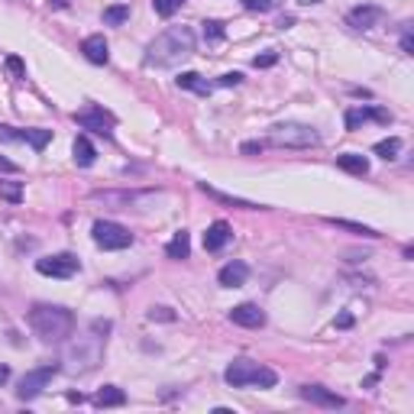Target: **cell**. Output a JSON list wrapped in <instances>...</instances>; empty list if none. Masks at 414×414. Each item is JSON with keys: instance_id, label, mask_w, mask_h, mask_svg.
<instances>
[{"instance_id": "7402d4cb", "label": "cell", "mask_w": 414, "mask_h": 414, "mask_svg": "<svg viewBox=\"0 0 414 414\" xmlns=\"http://www.w3.org/2000/svg\"><path fill=\"white\" fill-rule=\"evenodd\" d=\"M123 401H126V395H123V389H117V385H104V389L94 395V405L97 408H120Z\"/></svg>"}, {"instance_id": "e575fe53", "label": "cell", "mask_w": 414, "mask_h": 414, "mask_svg": "<svg viewBox=\"0 0 414 414\" xmlns=\"http://www.w3.org/2000/svg\"><path fill=\"white\" fill-rule=\"evenodd\" d=\"M149 317H153V321H175V314H172L169 307H153V311H149Z\"/></svg>"}, {"instance_id": "1f68e13d", "label": "cell", "mask_w": 414, "mask_h": 414, "mask_svg": "<svg viewBox=\"0 0 414 414\" xmlns=\"http://www.w3.org/2000/svg\"><path fill=\"white\" fill-rule=\"evenodd\" d=\"M276 61H278V55H276V52H266V55H256L253 65H256V69H272Z\"/></svg>"}, {"instance_id": "ab89813d", "label": "cell", "mask_w": 414, "mask_h": 414, "mask_svg": "<svg viewBox=\"0 0 414 414\" xmlns=\"http://www.w3.org/2000/svg\"><path fill=\"white\" fill-rule=\"evenodd\" d=\"M7 379H10V369H7V366H0V385L7 382Z\"/></svg>"}, {"instance_id": "8fae6325", "label": "cell", "mask_w": 414, "mask_h": 414, "mask_svg": "<svg viewBox=\"0 0 414 414\" xmlns=\"http://www.w3.org/2000/svg\"><path fill=\"white\" fill-rule=\"evenodd\" d=\"M382 20H385L382 7H356L346 13V23L353 26V30H376Z\"/></svg>"}, {"instance_id": "836d02e7", "label": "cell", "mask_w": 414, "mask_h": 414, "mask_svg": "<svg viewBox=\"0 0 414 414\" xmlns=\"http://www.w3.org/2000/svg\"><path fill=\"white\" fill-rule=\"evenodd\" d=\"M262 149H266V143H262V139H253V143H243V146H239V153L253 155V153H262Z\"/></svg>"}, {"instance_id": "484cf974", "label": "cell", "mask_w": 414, "mask_h": 414, "mask_svg": "<svg viewBox=\"0 0 414 414\" xmlns=\"http://www.w3.org/2000/svg\"><path fill=\"white\" fill-rule=\"evenodd\" d=\"M0 198L10 201V204H20V201H23V184L20 182H0Z\"/></svg>"}, {"instance_id": "f1b7e54d", "label": "cell", "mask_w": 414, "mask_h": 414, "mask_svg": "<svg viewBox=\"0 0 414 414\" xmlns=\"http://www.w3.org/2000/svg\"><path fill=\"white\" fill-rule=\"evenodd\" d=\"M246 10H253V13H268V10L278 7V0H243Z\"/></svg>"}, {"instance_id": "30bf717a", "label": "cell", "mask_w": 414, "mask_h": 414, "mask_svg": "<svg viewBox=\"0 0 414 414\" xmlns=\"http://www.w3.org/2000/svg\"><path fill=\"white\" fill-rule=\"evenodd\" d=\"M301 398L311 401V405H317V408H343L346 405L343 395L324 389V385H301Z\"/></svg>"}, {"instance_id": "d4e9b609", "label": "cell", "mask_w": 414, "mask_h": 414, "mask_svg": "<svg viewBox=\"0 0 414 414\" xmlns=\"http://www.w3.org/2000/svg\"><path fill=\"white\" fill-rule=\"evenodd\" d=\"M330 227H340V230H350V233H362V237H379L372 227H362V223H353V220H337V217H327Z\"/></svg>"}, {"instance_id": "d6a6232c", "label": "cell", "mask_w": 414, "mask_h": 414, "mask_svg": "<svg viewBox=\"0 0 414 414\" xmlns=\"http://www.w3.org/2000/svg\"><path fill=\"white\" fill-rule=\"evenodd\" d=\"M239 81H243V75H239V71H227V75H220V81H217V85H220V88H233V85H239Z\"/></svg>"}, {"instance_id": "f546056e", "label": "cell", "mask_w": 414, "mask_h": 414, "mask_svg": "<svg viewBox=\"0 0 414 414\" xmlns=\"http://www.w3.org/2000/svg\"><path fill=\"white\" fill-rule=\"evenodd\" d=\"M4 65H7V71L13 78H26V65H23V59H20V55H7V59H4Z\"/></svg>"}, {"instance_id": "3957f363", "label": "cell", "mask_w": 414, "mask_h": 414, "mask_svg": "<svg viewBox=\"0 0 414 414\" xmlns=\"http://www.w3.org/2000/svg\"><path fill=\"white\" fill-rule=\"evenodd\" d=\"M223 379H227V385H233V389H243V385L272 389V385L278 382V376L272 369L259 366V362H253V360H233L230 366H227V372H223Z\"/></svg>"}, {"instance_id": "8992f818", "label": "cell", "mask_w": 414, "mask_h": 414, "mask_svg": "<svg viewBox=\"0 0 414 414\" xmlns=\"http://www.w3.org/2000/svg\"><path fill=\"white\" fill-rule=\"evenodd\" d=\"M100 360V346H97V337L91 340H81V343H75L65 353V369L69 372H88V369H94Z\"/></svg>"}, {"instance_id": "9c48e42d", "label": "cell", "mask_w": 414, "mask_h": 414, "mask_svg": "<svg viewBox=\"0 0 414 414\" xmlns=\"http://www.w3.org/2000/svg\"><path fill=\"white\" fill-rule=\"evenodd\" d=\"M81 268V262L71 253H59V256H46V259H36V272L39 276H52V278H71Z\"/></svg>"}, {"instance_id": "ba28073f", "label": "cell", "mask_w": 414, "mask_h": 414, "mask_svg": "<svg viewBox=\"0 0 414 414\" xmlns=\"http://www.w3.org/2000/svg\"><path fill=\"white\" fill-rule=\"evenodd\" d=\"M71 120L81 126V130H91L97 136H114V114H107L104 107H85V110H75Z\"/></svg>"}, {"instance_id": "5b68a950", "label": "cell", "mask_w": 414, "mask_h": 414, "mask_svg": "<svg viewBox=\"0 0 414 414\" xmlns=\"http://www.w3.org/2000/svg\"><path fill=\"white\" fill-rule=\"evenodd\" d=\"M91 233L100 249H126V246H133V233L123 223H114V220H97Z\"/></svg>"}, {"instance_id": "e0dca14e", "label": "cell", "mask_w": 414, "mask_h": 414, "mask_svg": "<svg viewBox=\"0 0 414 414\" xmlns=\"http://www.w3.org/2000/svg\"><path fill=\"white\" fill-rule=\"evenodd\" d=\"M198 188L207 194V198L220 201V204H230V207H239V211H259V207H262V204H253V201H246V198H233V194H223V191H217V188H211V184H207V182H201Z\"/></svg>"}, {"instance_id": "9a60e30c", "label": "cell", "mask_w": 414, "mask_h": 414, "mask_svg": "<svg viewBox=\"0 0 414 414\" xmlns=\"http://www.w3.org/2000/svg\"><path fill=\"white\" fill-rule=\"evenodd\" d=\"M230 223H223V220H217V223H211L207 227V233H204V249L207 253H220L223 246L230 243Z\"/></svg>"}, {"instance_id": "4fadbf2b", "label": "cell", "mask_w": 414, "mask_h": 414, "mask_svg": "<svg viewBox=\"0 0 414 414\" xmlns=\"http://www.w3.org/2000/svg\"><path fill=\"white\" fill-rule=\"evenodd\" d=\"M230 321L237 324V327L256 330V327H262V324H266V311H262L259 304H239V307H233V311H230Z\"/></svg>"}, {"instance_id": "60d3db41", "label": "cell", "mask_w": 414, "mask_h": 414, "mask_svg": "<svg viewBox=\"0 0 414 414\" xmlns=\"http://www.w3.org/2000/svg\"><path fill=\"white\" fill-rule=\"evenodd\" d=\"M52 7H69V0H49Z\"/></svg>"}, {"instance_id": "ac0fdd59", "label": "cell", "mask_w": 414, "mask_h": 414, "mask_svg": "<svg viewBox=\"0 0 414 414\" xmlns=\"http://www.w3.org/2000/svg\"><path fill=\"white\" fill-rule=\"evenodd\" d=\"M175 85L182 88V91H194V94H204V97L214 91V85H211V81H204L198 71H182V75L175 78Z\"/></svg>"}, {"instance_id": "f35d334b", "label": "cell", "mask_w": 414, "mask_h": 414, "mask_svg": "<svg viewBox=\"0 0 414 414\" xmlns=\"http://www.w3.org/2000/svg\"><path fill=\"white\" fill-rule=\"evenodd\" d=\"M292 23H295V16H282V20H278V26H282V30H288Z\"/></svg>"}, {"instance_id": "8d00e7d4", "label": "cell", "mask_w": 414, "mask_h": 414, "mask_svg": "<svg viewBox=\"0 0 414 414\" xmlns=\"http://www.w3.org/2000/svg\"><path fill=\"white\" fill-rule=\"evenodd\" d=\"M337 327H340V330L353 327V314H340V317H337Z\"/></svg>"}, {"instance_id": "52a82bcc", "label": "cell", "mask_w": 414, "mask_h": 414, "mask_svg": "<svg viewBox=\"0 0 414 414\" xmlns=\"http://www.w3.org/2000/svg\"><path fill=\"white\" fill-rule=\"evenodd\" d=\"M55 372H59V362H46V366H39V369H32V372H26V376L20 379L16 395H20L23 401H32L36 395H42V389L52 382Z\"/></svg>"}, {"instance_id": "2e32d148", "label": "cell", "mask_w": 414, "mask_h": 414, "mask_svg": "<svg viewBox=\"0 0 414 414\" xmlns=\"http://www.w3.org/2000/svg\"><path fill=\"white\" fill-rule=\"evenodd\" d=\"M81 52H85L88 61H94V65H107L110 61V49H107V39L100 36H88L85 42H81Z\"/></svg>"}, {"instance_id": "4dcf8cb0", "label": "cell", "mask_w": 414, "mask_h": 414, "mask_svg": "<svg viewBox=\"0 0 414 414\" xmlns=\"http://www.w3.org/2000/svg\"><path fill=\"white\" fill-rule=\"evenodd\" d=\"M204 39H211V42H220V39H223V23H217V20H207V23H204Z\"/></svg>"}, {"instance_id": "74e56055", "label": "cell", "mask_w": 414, "mask_h": 414, "mask_svg": "<svg viewBox=\"0 0 414 414\" xmlns=\"http://www.w3.org/2000/svg\"><path fill=\"white\" fill-rule=\"evenodd\" d=\"M0 169H4V172H16V165L10 159H0Z\"/></svg>"}, {"instance_id": "603a6c76", "label": "cell", "mask_w": 414, "mask_h": 414, "mask_svg": "<svg viewBox=\"0 0 414 414\" xmlns=\"http://www.w3.org/2000/svg\"><path fill=\"white\" fill-rule=\"evenodd\" d=\"M20 139L23 143H30L32 149H46L49 146V139H52V130H20Z\"/></svg>"}, {"instance_id": "83f0119b", "label": "cell", "mask_w": 414, "mask_h": 414, "mask_svg": "<svg viewBox=\"0 0 414 414\" xmlns=\"http://www.w3.org/2000/svg\"><path fill=\"white\" fill-rule=\"evenodd\" d=\"M184 7V0H153V10L159 16H172L175 10H182Z\"/></svg>"}, {"instance_id": "5bb4252c", "label": "cell", "mask_w": 414, "mask_h": 414, "mask_svg": "<svg viewBox=\"0 0 414 414\" xmlns=\"http://www.w3.org/2000/svg\"><path fill=\"white\" fill-rule=\"evenodd\" d=\"M246 278H249V266L239 259L227 262V266L217 272V282H220L223 288H239V285H246Z\"/></svg>"}, {"instance_id": "b9f144b4", "label": "cell", "mask_w": 414, "mask_h": 414, "mask_svg": "<svg viewBox=\"0 0 414 414\" xmlns=\"http://www.w3.org/2000/svg\"><path fill=\"white\" fill-rule=\"evenodd\" d=\"M301 4H321V0H301Z\"/></svg>"}, {"instance_id": "277c9868", "label": "cell", "mask_w": 414, "mask_h": 414, "mask_svg": "<svg viewBox=\"0 0 414 414\" xmlns=\"http://www.w3.org/2000/svg\"><path fill=\"white\" fill-rule=\"evenodd\" d=\"M317 130L314 126H304V123H278L268 133L266 146H278V149H311L317 146Z\"/></svg>"}, {"instance_id": "4316f807", "label": "cell", "mask_w": 414, "mask_h": 414, "mask_svg": "<svg viewBox=\"0 0 414 414\" xmlns=\"http://www.w3.org/2000/svg\"><path fill=\"white\" fill-rule=\"evenodd\" d=\"M401 153V139L391 136V139H382V143H376V155H382V159H395V155Z\"/></svg>"}, {"instance_id": "ffe728a7", "label": "cell", "mask_w": 414, "mask_h": 414, "mask_svg": "<svg viewBox=\"0 0 414 414\" xmlns=\"http://www.w3.org/2000/svg\"><path fill=\"white\" fill-rule=\"evenodd\" d=\"M337 165L343 172H350V175H369V159L360 153H346V155H337Z\"/></svg>"}, {"instance_id": "7a4b0ae2", "label": "cell", "mask_w": 414, "mask_h": 414, "mask_svg": "<svg viewBox=\"0 0 414 414\" xmlns=\"http://www.w3.org/2000/svg\"><path fill=\"white\" fill-rule=\"evenodd\" d=\"M30 327L39 340L46 343H61L65 337H71L75 330V317H71L69 307L59 304H36L30 311Z\"/></svg>"}, {"instance_id": "6da1fadb", "label": "cell", "mask_w": 414, "mask_h": 414, "mask_svg": "<svg viewBox=\"0 0 414 414\" xmlns=\"http://www.w3.org/2000/svg\"><path fill=\"white\" fill-rule=\"evenodd\" d=\"M194 55V30L188 26H172V30L159 32L146 46V65H155V69H172L182 59Z\"/></svg>"}, {"instance_id": "d6986e66", "label": "cell", "mask_w": 414, "mask_h": 414, "mask_svg": "<svg viewBox=\"0 0 414 414\" xmlns=\"http://www.w3.org/2000/svg\"><path fill=\"white\" fill-rule=\"evenodd\" d=\"M165 256H169V259H188V256H191V237H188V230H178L175 237L169 239Z\"/></svg>"}, {"instance_id": "7c38bea8", "label": "cell", "mask_w": 414, "mask_h": 414, "mask_svg": "<svg viewBox=\"0 0 414 414\" xmlns=\"http://www.w3.org/2000/svg\"><path fill=\"white\" fill-rule=\"evenodd\" d=\"M369 120L389 123L391 117H389V110H382V107H350L346 110V130H360L362 123H369Z\"/></svg>"}, {"instance_id": "44dd1931", "label": "cell", "mask_w": 414, "mask_h": 414, "mask_svg": "<svg viewBox=\"0 0 414 414\" xmlns=\"http://www.w3.org/2000/svg\"><path fill=\"white\" fill-rule=\"evenodd\" d=\"M71 153H75V162L81 165V169H88V165H94V159H97V149H94V143L88 136H78L75 146H71Z\"/></svg>"}, {"instance_id": "cb8c5ba5", "label": "cell", "mask_w": 414, "mask_h": 414, "mask_svg": "<svg viewBox=\"0 0 414 414\" xmlns=\"http://www.w3.org/2000/svg\"><path fill=\"white\" fill-rule=\"evenodd\" d=\"M126 20H130V7H126V4H114V7L104 10V23L107 26H120V23H126Z\"/></svg>"}, {"instance_id": "d590c367", "label": "cell", "mask_w": 414, "mask_h": 414, "mask_svg": "<svg viewBox=\"0 0 414 414\" xmlns=\"http://www.w3.org/2000/svg\"><path fill=\"white\" fill-rule=\"evenodd\" d=\"M401 49H405L408 55L414 52V42H411V30H405V36H401Z\"/></svg>"}]
</instances>
